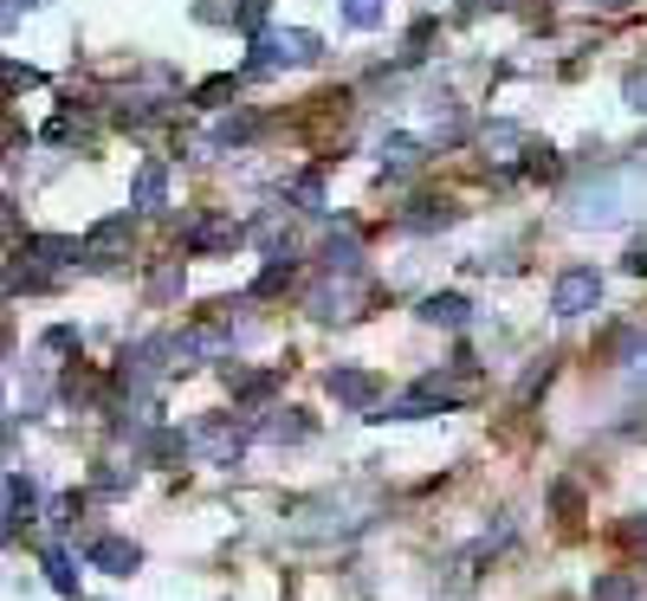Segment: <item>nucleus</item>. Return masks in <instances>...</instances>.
<instances>
[{
    "label": "nucleus",
    "mask_w": 647,
    "mask_h": 601,
    "mask_svg": "<svg viewBox=\"0 0 647 601\" xmlns=\"http://www.w3.org/2000/svg\"><path fill=\"white\" fill-rule=\"evenodd\" d=\"M46 349H52V356H59V349H78V330H65V324H59V330H46Z\"/></svg>",
    "instance_id": "25"
},
{
    "label": "nucleus",
    "mask_w": 647,
    "mask_h": 601,
    "mask_svg": "<svg viewBox=\"0 0 647 601\" xmlns=\"http://www.w3.org/2000/svg\"><path fill=\"white\" fill-rule=\"evenodd\" d=\"M84 563L104 569V575H130V569H143V550L123 543V537H91V543H84Z\"/></svg>",
    "instance_id": "4"
},
{
    "label": "nucleus",
    "mask_w": 647,
    "mask_h": 601,
    "mask_svg": "<svg viewBox=\"0 0 647 601\" xmlns=\"http://www.w3.org/2000/svg\"><path fill=\"white\" fill-rule=\"evenodd\" d=\"M350 285H324V292H317V298H311V317H317V324H343V317H356V310H350Z\"/></svg>",
    "instance_id": "8"
},
{
    "label": "nucleus",
    "mask_w": 647,
    "mask_h": 601,
    "mask_svg": "<svg viewBox=\"0 0 647 601\" xmlns=\"http://www.w3.org/2000/svg\"><path fill=\"white\" fill-rule=\"evenodd\" d=\"M324 388L337 395L343 408H356V414L382 408V376H370V369H350V363H337V369L324 376Z\"/></svg>",
    "instance_id": "2"
},
{
    "label": "nucleus",
    "mask_w": 647,
    "mask_h": 601,
    "mask_svg": "<svg viewBox=\"0 0 647 601\" xmlns=\"http://www.w3.org/2000/svg\"><path fill=\"white\" fill-rule=\"evenodd\" d=\"M228 388L240 395V401H266V395H272V376H246V369H233V363H228Z\"/></svg>",
    "instance_id": "14"
},
{
    "label": "nucleus",
    "mask_w": 647,
    "mask_h": 601,
    "mask_svg": "<svg viewBox=\"0 0 647 601\" xmlns=\"http://www.w3.org/2000/svg\"><path fill=\"white\" fill-rule=\"evenodd\" d=\"M343 20H350V27H376L382 0H343Z\"/></svg>",
    "instance_id": "21"
},
{
    "label": "nucleus",
    "mask_w": 647,
    "mask_h": 601,
    "mask_svg": "<svg viewBox=\"0 0 647 601\" xmlns=\"http://www.w3.org/2000/svg\"><path fill=\"white\" fill-rule=\"evenodd\" d=\"M628 104H635V111H647V72L628 78Z\"/></svg>",
    "instance_id": "26"
},
{
    "label": "nucleus",
    "mask_w": 647,
    "mask_h": 601,
    "mask_svg": "<svg viewBox=\"0 0 647 601\" xmlns=\"http://www.w3.org/2000/svg\"><path fill=\"white\" fill-rule=\"evenodd\" d=\"M596 601H635V575H596Z\"/></svg>",
    "instance_id": "19"
},
{
    "label": "nucleus",
    "mask_w": 647,
    "mask_h": 601,
    "mask_svg": "<svg viewBox=\"0 0 647 601\" xmlns=\"http://www.w3.org/2000/svg\"><path fill=\"white\" fill-rule=\"evenodd\" d=\"M266 434H272V440H305V434H311V420H305L299 408H285L279 420H266Z\"/></svg>",
    "instance_id": "16"
},
{
    "label": "nucleus",
    "mask_w": 647,
    "mask_h": 601,
    "mask_svg": "<svg viewBox=\"0 0 647 601\" xmlns=\"http://www.w3.org/2000/svg\"><path fill=\"white\" fill-rule=\"evenodd\" d=\"M532 162H525V175H557V150H525Z\"/></svg>",
    "instance_id": "24"
},
{
    "label": "nucleus",
    "mask_w": 647,
    "mask_h": 601,
    "mask_svg": "<svg viewBox=\"0 0 647 601\" xmlns=\"http://www.w3.org/2000/svg\"><path fill=\"white\" fill-rule=\"evenodd\" d=\"M603 304V278L589 272V265H570L564 278H557V292H550V310L557 317H589Z\"/></svg>",
    "instance_id": "1"
},
{
    "label": "nucleus",
    "mask_w": 647,
    "mask_h": 601,
    "mask_svg": "<svg viewBox=\"0 0 647 601\" xmlns=\"http://www.w3.org/2000/svg\"><path fill=\"white\" fill-rule=\"evenodd\" d=\"M233 91V78H208V84H201V104H214V98H228Z\"/></svg>",
    "instance_id": "27"
},
{
    "label": "nucleus",
    "mask_w": 647,
    "mask_h": 601,
    "mask_svg": "<svg viewBox=\"0 0 647 601\" xmlns=\"http://www.w3.org/2000/svg\"><path fill=\"white\" fill-rule=\"evenodd\" d=\"M189 246H194V253H214V246H240V226H194Z\"/></svg>",
    "instance_id": "15"
},
{
    "label": "nucleus",
    "mask_w": 647,
    "mask_h": 601,
    "mask_svg": "<svg viewBox=\"0 0 647 601\" xmlns=\"http://www.w3.org/2000/svg\"><path fill=\"white\" fill-rule=\"evenodd\" d=\"M272 45L285 52V65H299V59H317V33H305V27H292V33H272Z\"/></svg>",
    "instance_id": "12"
},
{
    "label": "nucleus",
    "mask_w": 647,
    "mask_h": 601,
    "mask_svg": "<svg viewBox=\"0 0 647 601\" xmlns=\"http://www.w3.org/2000/svg\"><path fill=\"white\" fill-rule=\"evenodd\" d=\"M596 7H628V0H596Z\"/></svg>",
    "instance_id": "30"
},
{
    "label": "nucleus",
    "mask_w": 647,
    "mask_h": 601,
    "mask_svg": "<svg viewBox=\"0 0 647 601\" xmlns=\"http://www.w3.org/2000/svg\"><path fill=\"white\" fill-rule=\"evenodd\" d=\"M162 194H169V169H162V162H143V175H137V207H162Z\"/></svg>",
    "instance_id": "11"
},
{
    "label": "nucleus",
    "mask_w": 647,
    "mask_h": 601,
    "mask_svg": "<svg viewBox=\"0 0 647 601\" xmlns=\"http://www.w3.org/2000/svg\"><path fill=\"white\" fill-rule=\"evenodd\" d=\"M0 498H7V511H0V518H7V524H27V518H33V505H39V486H33V479H20V472H7V479H0Z\"/></svg>",
    "instance_id": "5"
},
{
    "label": "nucleus",
    "mask_w": 647,
    "mask_h": 601,
    "mask_svg": "<svg viewBox=\"0 0 647 601\" xmlns=\"http://www.w3.org/2000/svg\"><path fill=\"white\" fill-rule=\"evenodd\" d=\"M20 84H39V72H27V65L7 59V65H0V91H20Z\"/></svg>",
    "instance_id": "23"
},
{
    "label": "nucleus",
    "mask_w": 647,
    "mask_h": 601,
    "mask_svg": "<svg viewBox=\"0 0 647 601\" xmlns=\"http://www.w3.org/2000/svg\"><path fill=\"white\" fill-rule=\"evenodd\" d=\"M615 214H621V207H615V182L576 194V221H615Z\"/></svg>",
    "instance_id": "9"
},
{
    "label": "nucleus",
    "mask_w": 647,
    "mask_h": 601,
    "mask_svg": "<svg viewBox=\"0 0 647 601\" xmlns=\"http://www.w3.org/2000/svg\"><path fill=\"white\" fill-rule=\"evenodd\" d=\"M415 162H421L415 136H388V143H382V169H395V175H402V169H415Z\"/></svg>",
    "instance_id": "13"
},
{
    "label": "nucleus",
    "mask_w": 647,
    "mask_h": 601,
    "mask_svg": "<svg viewBox=\"0 0 647 601\" xmlns=\"http://www.w3.org/2000/svg\"><path fill=\"white\" fill-rule=\"evenodd\" d=\"M454 221V201H415V214H408V226H447Z\"/></svg>",
    "instance_id": "17"
},
{
    "label": "nucleus",
    "mask_w": 647,
    "mask_h": 601,
    "mask_svg": "<svg viewBox=\"0 0 647 601\" xmlns=\"http://www.w3.org/2000/svg\"><path fill=\"white\" fill-rule=\"evenodd\" d=\"M253 130H260L253 116H221V123H214V143H246Z\"/></svg>",
    "instance_id": "20"
},
{
    "label": "nucleus",
    "mask_w": 647,
    "mask_h": 601,
    "mask_svg": "<svg viewBox=\"0 0 647 601\" xmlns=\"http://www.w3.org/2000/svg\"><path fill=\"white\" fill-rule=\"evenodd\" d=\"M415 317L421 324H441V330H459V324H466V298H459V292H434V298H421Z\"/></svg>",
    "instance_id": "6"
},
{
    "label": "nucleus",
    "mask_w": 647,
    "mask_h": 601,
    "mask_svg": "<svg viewBox=\"0 0 647 601\" xmlns=\"http://www.w3.org/2000/svg\"><path fill=\"white\" fill-rule=\"evenodd\" d=\"M628 272H635V278H647V240H635V246H628Z\"/></svg>",
    "instance_id": "28"
},
{
    "label": "nucleus",
    "mask_w": 647,
    "mask_h": 601,
    "mask_svg": "<svg viewBox=\"0 0 647 601\" xmlns=\"http://www.w3.org/2000/svg\"><path fill=\"white\" fill-rule=\"evenodd\" d=\"M356 259H363L356 233H331V240H324V265H331V272H356Z\"/></svg>",
    "instance_id": "10"
},
{
    "label": "nucleus",
    "mask_w": 647,
    "mask_h": 601,
    "mask_svg": "<svg viewBox=\"0 0 647 601\" xmlns=\"http://www.w3.org/2000/svg\"><path fill=\"white\" fill-rule=\"evenodd\" d=\"M130 240H137V221L130 214H111V221H98L91 233H84V246H78V259L91 265H111L117 253H130Z\"/></svg>",
    "instance_id": "3"
},
{
    "label": "nucleus",
    "mask_w": 647,
    "mask_h": 601,
    "mask_svg": "<svg viewBox=\"0 0 647 601\" xmlns=\"http://www.w3.org/2000/svg\"><path fill=\"white\" fill-rule=\"evenodd\" d=\"M7 537H13V524H7V518H0V543H7Z\"/></svg>",
    "instance_id": "29"
},
{
    "label": "nucleus",
    "mask_w": 647,
    "mask_h": 601,
    "mask_svg": "<svg viewBox=\"0 0 647 601\" xmlns=\"http://www.w3.org/2000/svg\"><path fill=\"white\" fill-rule=\"evenodd\" d=\"M33 253H46L52 265H65V259H78V240H33Z\"/></svg>",
    "instance_id": "22"
},
{
    "label": "nucleus",
    "mask_w": 647,
    "mask_h": 601,
    "mask_svg": "<svg viewBox=\"0 0 647 601\" xmlns=\"http://www.w3.org/2000/svg\"><path fill=\"white\" fill-rule=\"evenodd\" d=\"M194 447L214 452V459H233V452H240V427H228V420H208V427H194Z\"/></svg>",
    "instance_id": "7"
},
{
    "label": "nucleus",
    "mask_w": 647,
    "mask_h": 601,
    "mask_svg": "<svg viewBox=\"0 0 647 601\" xmlns=\"http://www.w3.org/2000/svg\"><path fill=\"white\" fill-rule=\"evenodd\" d=\"M46 575H52V589H59V595H78V575H72V563H65L59 550H46Z\"/></svg>",
    "instance_id": "18"
},
{
    "label": "nucleus",
    "mask_w": 647,
    "mask_h": 601,
    "mask_svg": "<svg viewBox=\"0 0 647 601\" xmlns=\"http://www.w3.org/2000/svg\"><path fill=\"white\" fill-rule=\"evenodd\" d=\"M13 7H39V0H13Z\"/></svg>",
    "instance_id": "31"
},
{
    "label": "nucleus",
    "mask_w": 647,
    "mask_h": 601,
    "mask_svg": "<svg viewBox=\"0 0 647 601\" xmlns=\"http://www.w3.org/2000/svg\"><path fill=\"white\" fill-rule=\"evenodd\" d=\"M498 7H512V0H498Z\"/></svg>",
    "instance_id": "32"
}]
</instances>
